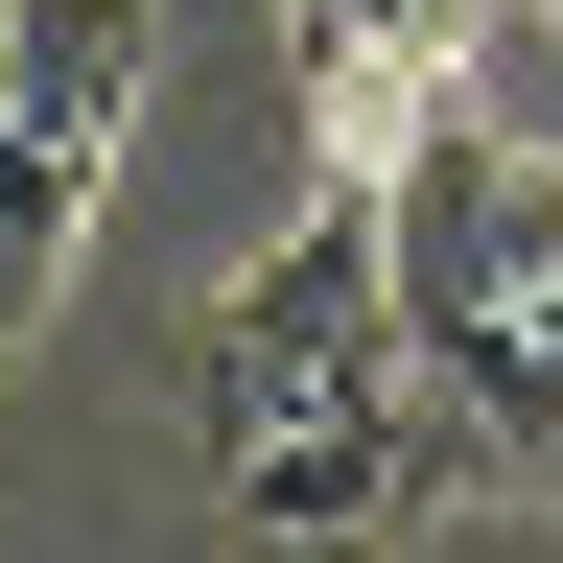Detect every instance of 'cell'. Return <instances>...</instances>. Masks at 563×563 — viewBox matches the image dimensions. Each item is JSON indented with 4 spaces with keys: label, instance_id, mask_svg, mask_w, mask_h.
Segmentation results:
<instances>
[{
    "label": "cell",
    "instance_id": "obj_1",
    "mask_svg": "<svg viewBox=\"0 0 563 563\" xmlns=\"http://www.w3.org/2000/svg\"><path fill=\"white\" fill-rule=\"evenodd\" d=\"M188 446H211V517L258 563H376L399 540V493H422V352H399V282H376V165H329L306 235L211 282Z\"/></svg>",
    "mask_w": 563,
    "mask_h": 563
},
{
    "label": "cell",
    "instance_id": "obj_2",
    "mask_svg": "<svg viewBox=\"0 0 563 563\" xmlns=\"http://www.w3.org/2000/svg\"><path fill=\"white\" fill-rule=\"evenodd\" d=\"M376 282H399L422 399L470 422V470H563V165L540 141L422 95L376 141Z\"/></svg>",
    "mask_w": 563,
    "mask_h": 563
},
{
    "label": "cell",
    "instance_id": "obj_3",
    "mask_svg": "<svg viewBox=\"0 0 563 563\" xmlns=\"http://www.w3.org/2000/svg\"><path fill=\"white\" fill-rule=\"evenodd\" d=\"M118 141H141V0H0V352L47 329Z\"/></svg>",
    "mask_w": 563,
    "mask_h": 563
},
{
    "label": "cell",
    "instance_id": "obj_4",
    "mask_svg": "<svg viewBox=\"0 0 563 563\" xmlns=\"http://www.w3.org/2000/svg\"><path fill=\"white\" fill-rule=\"evenodd\" d=\"M470 24L493 0H282V70H306V141L329 165H376V141L470 70Z\"/></svg>",
    "mask_w": 563,
    "mask_h": 563
},
{
    "label": "cell",
    "instance_id": "obj_5",
    "mask_svg": "<svg viewBox=\"0 0 563 563\" xmlns=\"http://www.w3.org/2000/svg\"><path fill=\"white\" fill-rule=\"evenodd\" d=\"M517 24H540V47H563V0H517Z\"/></svg>",
    "mask_w": 563,
    "mask_h": 563
}]
</instances>
